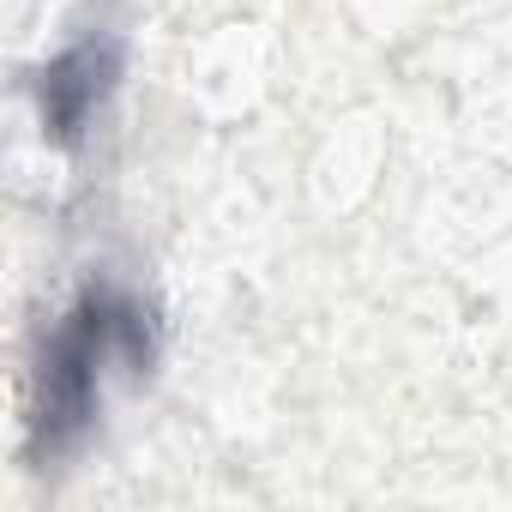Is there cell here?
Here are the masks:
<instances>
[{
    "label": "cell",
    "mask_w": 512,
    "mask_h": 512,
    "mask_svg": "<svg viewBox=\"0 0 512 512\" xmlns=\"http://www.w3.org/2000/svg\"><path fill=\"white\" fill-rule=\"evenodd\" d=\"M151 362V314L121 290H85L43 350V398L37 434L43 446H67L91 428L109 374H139Z\"/></svg>",
    "instance_id": "cell-1"
},
{
    "label": "cell",
    "mask_w": 512,
    "mask_h": 512,
    "mask_svg": "<svg viewBox=\"0 0 512 512\" xmlns=\"http://www.w3.org/2000/svg\"><path fill=\"white\" fill-rule=\"evenodd\" d=\"M115 85V49L103 43H79V49H67L49 73H43V121H49V133L55 139H67V133H79L85 121H91V109L103 103V91Z\"/></svg>",
    "instance_id": "cell-2"
}]
</instances>
